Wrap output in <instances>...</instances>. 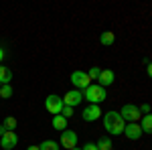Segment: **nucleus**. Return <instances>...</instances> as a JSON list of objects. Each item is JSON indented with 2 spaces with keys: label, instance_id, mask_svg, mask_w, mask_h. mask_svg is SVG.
Masks as SVG:
<instances>
[{
  "label": "nucleus",
  "instance_id": "obj_1",
  "mask_svg": "<svg viewBox=\"0 0 152 150\" xmlns=\"http://www.w3.org/2000/svg\"><path fill=\"white\" fill-rule=\"evenodd\" d=\"M104 128L107 130V134H112V136H120V134H124V128H126V122H124V118L120 116V112H105L104 114Z\"/></svg>",
  "mask_w": 152,
  "mask_h": 150
},
{
  "label": "nucleus",
  "instance_id": "obj_2",
  "mask_svg": "<svg viewBox=\"0 0 152 150\" xmlns=\"http://www.w3.org/2000/svg\"><path fill=\"white\" fill-rule=\"evenodd\" d=\"M83 100H87L89 104H94V105H99L102 102L107 100L105 87H102L99 83H91L87 89H83Z\"/></svg>",
  "mask_w": 152,
  "mask_h": 150
},
{
  "label": "nucleus",
  "instance_id": "obj_3",
  "mask_svg": "<svg viewBox=\"0 0 152 150\" xmlns=\"http://www.w3.org/2000/svg\"><path fill=\"white\" fill-rule=\"evenodd\" d=\"M71 83H73V87L75 89H87L89 85H91V79H89V75H87V71H73L71 73Z\"/></svg>",
  "mask_w": 152,
  "mask_h": 150
},
{
  "label": "nucleus",
  "instance_id": "obj_4",
  "mask_svg": "<svg viewBox=\"0 0 152 150\" xmlns=\"http://www.w3.org/2000/svg\"><path fill=\"white\" fill-rule=\"evenodd\" d=\"M120 116L124 118V122L128 124V122H138L142 120V114H140V108L134 104H126L122 110H120Z\"/></svg>",
  "mask_w": 152,
  "mask_h": 150
},
{
  "label": "nucleus",
  "instance_id": "obj_5",
  "mask_svg": "<svg viewBox=\"0 0 152 150\" xmlns=\"http://www.w3.org/2000/svg\"><path fill=\"white\" fill-rule=\"evenodd\" d=\"M63 97H59V95H49L47 100H45V108H47V112L49 114H53V116H59L61 112H63Z\"/></svg>",
  "mask_w": 152,
  "mask_h": 150
},
{
  "label": "nucleus",
  "instance_id": "obj_6",
  "mask_svg": "<svg viewBox=\"0 0 152 150\" xmlns=\"http://www.w3.org/2000/svg\"><path fill=\"white\" fill-rule=\"evenodd\" d=\"M61 146L65 150H73L77 146V134L73 130H63L61 132Z\"/></svg>",
  "mask_w": 152,
  "mask_h": 150
},
{
  "label": "nucleus",
  "instance_id": "obj_7",
  "mask_svg": "<svg viewBox=\"0 0 152 150\" xmlns=\"http://www.w3.org/2000/svg\"><path fill=\"white\" fill-rule=\"evenodd\" d=\"M142 134H144V132H142V128H140L138 122H128L126 128H124V136L128 140H138Z\"/></svg>",
  "mask_w": 152,
  "mask_h": 150
},
{
  "label": "nucleus",
  "instance_id": "obj_8",
  "mask_svg": "<svg viewBox=\"0 0 152 150\" xmlns=\"http://www.w3.org/2000/svg\"><path fill=\"white\" fill-rule=\"evenodd\" d=\"M102 110H99V105H94V104H89L85 110L81 112V118L85 120V122H95L97 118H102Z\"/></svg>",
  "mask_w": 152,
  "mask_h": 150
},
{
  "label": "nucleus",
  "instance_id": "obj_9",
  "mask_svg": "<svg viewBox=\"0 0 152 150\" xmlns=\"http://www.w3.org/2000/svg\"><path fill=\"white\" fill-rule=\"evenodd\" d=\"M83 100V93L79 89H71V91L65 93V97H63V104L69 105V108H75V105H79Z\"/></svg>",
  "mask_w": 152,
  "mask_h": 150
},
{
  "label": "nucleus",
  "instance_id": "obj_10",
  "mask_svg": "<svg viewBox=\"0 0 152 150\" xmlns=\"http://www.w3.org/2000/svg\"><path fill=\"white\" fill-rule=\"evenodd\" d=\"M16 144H18V136H16V132H6V134L0 138V146H2L4 150H12Z\"/></svg>",
  "mask_w": 152,
  "mask_h": 150
},
{
  "label": "nucleus",
  "instance_id": "obj_11",
  "mask_svg": "<svg viewBox=\"0 0 152 150\" xmlns=\"http://www.w3.org/2000/svg\"><path fill=\"white\" fill-rule=\"evenodd\" d=\"M99 85L102 87H107V85H112L114 83V71L112 69H102V75H99Z\"/></svg>",
  "mask_w": 152,
  "mask_h": 150
},
{
  "label": "nucleus",
  "instance_id": "obj_12",
  "mask_svg": "<svg viewBox=\"0 0 152 150\" xmlns=\"http://www.w3.org/2000/svg\"><path fill=\"white\" fill-rule=\"evenodd\" d=\"M12 81V71L6 65H0V85H6Z\"/></svg>",
  "mask_w": 152,
  "mask_h": 150
},
{
  "label": "nucleus",
  "instance_id": "obj_13",
  "mask_svg": "<svg viewBox=\"0 0 152 150\" xmlns=\"http://www.w3.org/2000/svg\"><path fill=\"white\" fill-rule=\"evenodd\" d=\"M140 128H142V132H146V134H152V114L142 116V120H140Z\"/></svg>",
  "mask_w": 152,
  "mask_h": 150
},
{
  "label": "nucleus",
  "instance_id": "obj_14",
  "mask_svg": "<svg viewBox=\"0 0 152 150\" xmlns=\"http://www.w3.org/2000/svg\"><path fill=\"white\" fill-rule=\"evenodd\" d=\"M53 128L55 130H67V118H63V116L59 114V116H53Z\"/></svg>",
  "mask_w": 152,
  "mask_h": 150
},
{
  "label": "nucleus",
  "instance_id": "obj_15",
  "mask_svg": "<svg viewBox=\"0 0 152 150\" xmlns=\"http://www.w3.org/2000/svg\"><path fill=\"white\" fill-rule=\"evenodd\" d=\"M114 41H116V35L112 33V31H105V33H102V37H99V43L102 45H114Z\"/></svg>",
  "mask_w": 152,
  "mask_h": 150
},
{
  "label": "nucleus",
  "instance_id": "obj_16",
  "mask_svg": "<svg viewBox=\"0 0 152 150\" xmlns=\"http://www.w3.org/2000/svg\"><path fill=\"white\" fill-rule=\"evenodd\" d=\"M61 146H59L55 140H45V142H41L39 144V150H59Z\"/></svg>",
  "mask_w": 152,
  "mask_h": 150
},
{
  "label": "nucleus",
  "instance_id": "obj_17",
  "mask_svg": "<svg viewBox=\"0 0 152 150\" xmlns=\"http://www.w3.org/2000/svg\"><path fill=\"white\" fill-rule=\"evenodd\" d=\"M112 140L110 138H99L97 140V150H112Z\"/></svg>",
  "mask_w": 152,
  "mask_h": 150
},
{
  "label": "nucleus",
  "instance_id": "obj_18",
  "mask_svg": "<svg viewBox=\"0 0 152 150\" xmlns=\"http://www.w3.org/2000/svg\"><path fill=\"white\" fill-rule=\"evenodd\" d=\"M10 95H12L10 83H6V85H0V97H2V100H8Z\"/></svg>",
  "mask_w": 152,
  "mask_h": 150
},
{
  "label": "nucleus",
  "instance_id": "obj_19",
  "mask_svg": "<svg viewBox=\"0 0 152 150\" xmlns=\"http://www.w3.org/2000/svg\"><path fill=\"white\" fill-rule=\"evenodd\" d=\"M4 126H6V130H8V132H14V130H16V118L8 116V118L4 120Z\"/></svg>",
  "mask_w": 152,
  "mask_h": 150
},
{
  "label": "nucleus",
  "instance_id": "obj_20",
  "mask_svg": "<svg viewBox=\"0 0 152 150\" xmlns=\"http://www.w3.org/2000/svg\"><path fill=\"white\" fill-rule=\"evenodd\" d=\"M87 75H89V79H91V81H95V79H99L102 69H99V67H91V69L87 71Z\"/></svg>",
  "mask_w": 152,
  "mask_h": 150
},
{
  "label": "nucleus",
  "instance_id": "obj_21",
  "mask_svg": "<svg viewBox=\"0 0 152 150\" xmlns=\"http://www.w3.org/2000/svg\"><path fill=\"white\" fill-rule=\"evenodd\" d=\"M61 116L69 120L71 116H73V108H69V105H63V112H61Z\"/></svg>",
  "mask_w": 152,
  "mask_h": 150
},
{
  "label": "nucleus",
  "instance_id": "obj_22",
  "mask_svg": "<svg viewBox=\"0 0 152 150\" xmlns=\"http://www.w3.org/2000/svg\"><path fill=\"white\" fill-rule=\"evenodd\" d=\"M138 108H140V114L142 116L150 114V104H142V105H138Z\"/></svg>",
  "mask_w": 152,
  "mask_h": 150
},
{
  "label": "nucleus",
  "instance_id": "obj_23",
  "mask_svg": "<svg viewBox=\"0 0 152 150\" xmlns=\"http://www.w3.org/2000/svg\"><path fill=\"white\" fill-rule=\"evenodd\" d=\"M83 150H97V144H95V142H87V144L83 146Z\"/></svg>",
  "mask_w": 152,
  "mask_h": 150
},
{
  "label": "nucleus",
  "instance_id": "obj_24",
  "mask_svg": "<svg viewBox=\"0 0 152 150\" xmlns=\"http://www.w3.org/2000/svg\"><path fill=\"white\" fill-rule=\"evenodd\" d=\"M6 132H8V130H6V126H4V124H0V138H2Z\"/></svg>",
  "mask_w": 152,
  "mask_h": 150
},
{
  "label": "nucleus",
  "instance_id": "obj_25",
  "mask_svg": "<svg viewBox=\"0 0 152 150\" xmlns=\"http://www.w3.org/2000/svg\"><path fill=\"white\" fill-rule=\"evenodd\" d=\"M146 71H148V77H150V79H152V61H150V63H148V65H146Z\"/></svg>",
  "mask_w": 152,
  "mask_h": 150
},
{
  "label": "nucleus",
  "instance_id": "obj_26",
  "mask_svg": "<svg viewBox=\"0 0 152 150\" xmlns=\"http://www.w3.org/2000/svg\"><path fill=\"white\" fill-rule=\"evenodd\" d=\"M2 59H4V49L0 47V63H2Z\"/></svg>",
  "mask_w": 152,
  "mask_h": 150
},
{
  "label": "nucleus",
  "instance_id": "obj_27",
  "mask_svg": "<svg viewBox=\"0 0 152 150\" xmlns=\"http://www.w3.org/2000/svg\"><path fill=\"white\" fill-rule=\"evenodd\" d=\"M26 150H39V146H28Z\"/></svg>",
  "mask_w": 152,
  "mask_h": 150
},
{
  "label": "nucleus",
  "instance_id": "obj_28",
  "mask_svg": "<svg viewBox=\"0 0 152 150\" xmlns=\"http://www.w3.org/2000/svg\"><path fill=\"white\" fill-rule=\"evenodd\" d=\"M73 150H83V148H79V146H75V148H73Z\"/></svg>",
  "mask_w": 152,
  "mask_h": 150
}]
</instances>
